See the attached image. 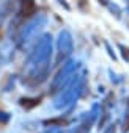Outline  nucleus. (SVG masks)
<instances>
[{"label": "nucleus", "instance_id": "f257e3e1", "mask_svg": "<svg viewBox=\"0 0 129 133\" xmlns=\"http://www.w3.org/2000/svg\"><path fill=\"white\" fill-rule=\"evenodd\" d=\"M35 10H36V6L33 3V0H24V3H22V13H24L25 17L32 16L35 13Z\"/></svg>", "mask_w": 129, "mask_h": 133}]
</instances>
